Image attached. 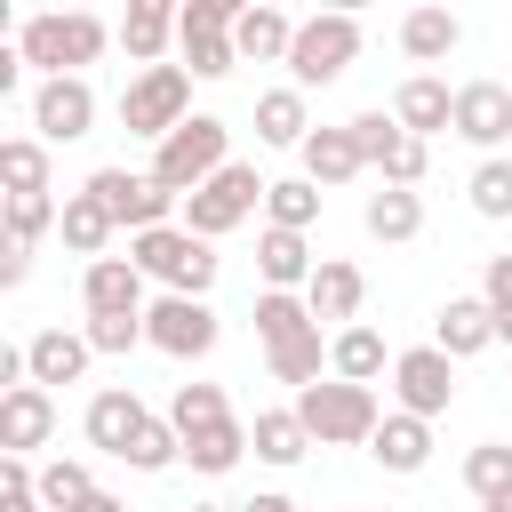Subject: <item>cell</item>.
Returning <instances> with one entry per match:
<instances>
[{
	"mask_svg": "<svg viewBox=\"0 0 512 512\" xmlns=\"http://www.w3.org/2000/svg\"><path fill=\"white\" fill-rule=\"evenodd\" d=\"M112 24L88 16V8H40L16 24V56L40 72V80H88V64L104 56Z\"/></svg>",
	"mask_w": 512,
	"mask_h": 512,
	"instance_id": "cell-1",
	"label": "cell"
},
{
	"mask_svg": "<svg viewBox=\"0 0 512 512\" xmlns=\"http://www.w3.org/2000/svg\"><path fill=\"white\" fill-rule=\"evenodd\" d=\"M296 416H304L312 448H368V440H376V424H384V400H376V384L320 376L312 392H296Z\"/></svg>",
	"mask_w": 512,
	"mask_h": 512,
	"instance_id": "cell-2",
	"label": "cell"
},
{
	"mask_svg": "<svg viewBox=\"0 0 512 512\" xmlns=\"http://www.w3.org/2000/svg\"><path fill=\"white\" fill-rule=\"evenodd\" d=\"M128 264H136L144 280H160V296H208V288H216V240H192L184 224L136 232V240H128Z\"/></svg>",
	"mask_w": 512,
	"mask_h": 512,
	"instance_id": "cell-3",
	"label": "cell"
},
{
	"mask_svg": "<svg viewBox=\"0 0 512 512\" xmlns=\"http://www.w3.org/2000/svg\"><path fill=\"white\" fill-rule=\"evenodd\" d=\"M352 56H360V16L352 8H320V16H304L296 24V48H288V88H336L344 72H352Z\"/></svg>",
	"mask_w": 512,
	"mask_h": 512,
	"instance_id": "cell-4",
	"label": "cell"
},
{
	"mask_svg": "<svg viewBox=\"0 0 512 512\" xmlns=\"http://www.w3.org/2000/svg\"><path fill=\"white\" fill-rule=\"evenodd\" d=\"M216 168H232V128H224L216 112H192L176 136H160V144H152V176H160L176 200H192Z\"/></svg>",
	"mask_w": 512,
	"mask_h": 512,
	"instance_id": "cell-5",
	"label": "cell"
},
{
	"mask_svg": "<svg viewBox=\"0 0 512 512\" xmlns=\"http://www.w3.org/2000/svg\"><path fill=\"white\" fill-rule=\"evenodd\" d=\"M264 192H272V184L256 176V160H232V168H216V176L184 200V216H176V224H184L192 240H224V232H240V224L264 208Z\"/></svg>",
	"mask_w": 512,
	"mask_h": 512,
	"instance_id": "cell-6",
	"label": "cell"
},
{
	"mask_svg": "<svg viewBox=\"0 0 512 512\" xmlns=\"http://www.w3.org/2000/svg\"><path fill=\"white\" fill-rule=\"evenodd\" d=\"M184 120H192V72H184V64H152V72H136V80L120 88V128H128V136L160 144V136H176Z\"/></svg>",
	"mask_w": 512,
	"mask_h": 512,
	"instance_id": "cell-7",
	"label": "cell"
},
{
	"mask_svg": "<svg viewBox=\"0 0 512 512\" xmlns=\"http://www.w3.org/2000/svg\"><path fill=\"white\" fill-rule=\"evenodd\" d=\"M232 24H240V0H184L176 8V56H184L192 80H224L240 64Z\"/></svg>",
	"mask_w": 512,
	"mask_h": 512,
	"instance_id": "cell-8",
	"label": "cell"
},
{
	"mask_svg": "<svg viewBox=\"0 0 512 512\" xmlns=\"http://www.w3.org/2000/svg\"><path fill=\"white\" fill-rule=\"evenodd\" d=\"M88 192L112 208V224H120L128 240H136V232H160V224H176V216H184V200H176L152 168H96V176H88Z\"/></svg>",
	"mask_w": 512,
	"mask_h": 512,
	"instance_id": "cell-9",
	"label": "cell"
},
{
	"mask_svg": "<svg viewBox=\"0 0 512 512\" xmlns=\"http://www.w3.org/2000/svg\"><path fill=\"white\" fill-rule=\"evenodd\" d=\"M216 336L224 328H216L208 296H152V312H144V344L168 352V360H208Z\"/></svg>",
	"mask_w": 512,
	"mask_h": 512,
	"instance_id": "cell-10",
	"label": "cell"
},
{
	"mask_svg": "<svg viewBox=\"0 0 512 512\" xmlns=\"http://www.w3.org/2000/svg\"><path fill=\"white\" fill-rule=\"evenodd\" d=\"M392 400L408 408V416H448V400H456V360L440 352V344H408V352H392Z\"/></svg>",
	"mask_w": 512,
	"mask_h": 512,
	"instance_id": "cell-11",
	"label": "cell"
},
{
	"mask_svg": "<svg viewBox=\"0 0 512 512\" xmlns=\"http://www.w3.org/2000/svg\"><path fill=\"white\" fill-rule=\"evenodd\" d=\"M96 128V88L88 80H40L32 88V136L40 144H80Z\"/></svg>",
	"mask_w": 512,
	"mask_h": 512,
	"instance_id": "cell-12",
	"label": "cell"
},
{
	"mask_svg": "<svg viewBox=\"0 0 512 512\" xmlns=\"http://www.w3.org/2000/svg\"><path fill=\"white\" fill-rule=\"evenodd\" d=\"M80 304H88V320H144V312H152L144 272H136L128 256H96V264L80 272Z\"/></svg>",
	"mask_w": 512,
	"mask_h": 512,
	"instance_id": "cell-13",
	"label": "cell"
},
{
	"mask_svg": "<svg viewBox=\"0 0 512 512\" xmlns=\"http://www.w3.org/2000/svg\"><path fill=\"white\" fill-rule=\"evenodd\" d=\"M448 136H464V144H480L488 160H496V144L512 136V88L504 80H464L456 88V128Z\"/></svg>",
	"mask_w": 512,
	"mask_h": 512,
	"instance_id": "cell-14",
	"label": "cell"
},
{
	"mask_svg": "<svg viewBox=\"0 0 512 512\" xmlns=\"http://www.w3.org/2000/svg\"><path fill=\"white\" fill-rule=\"evenodd\" d=\"M392 120H400L416 144H432L440 128H456V88H448L440 72H408V80L392 88Z\"/></svg>",
	"mask_w": 512,
	"mask_h": 512,
	"instance_id": "cell-15",
	"label": "cell"
},
{
	"mask_svg": "<svg viewBox=\"0 0 512 512\" xmlns=\"http://www.w3.org/2000/svg\"><path fill=\"white\" fill-rule=\"evenodd\" d=\"M88 360H96L88 328H40V336H24V368H32V384H40V392L80 384V376H88Z\"/></svg>",
	"mask_w": 512,
	"mask_h": 512,
	"instance_id": "cell-16",
	"label": "cell"
},
{
	"mask_svg": "<svg viewBox=\"0 0 512 512\" xmlns=\"http://www.w3.org/2000/svg\"><path fill=\"white\" fill-rule=\"evenodd\" d=\"M312 272H320V256H312V240H304V232H280V224H264V232H256V280H264V288L304 296V288H312Z\"/></svg>",
	"mask_w": 512,
	"mask_h": 512,
	"instance_id": "cell-17",
	"label": "cell"
},
{
	"mask_svg": "<svg viewBox=\"0 0 512 512\" xmlns=\"http://www.w3.org/2000/svg\"><path fill=\"white\" fill-rule=\"evenodd\" d=\"M152 424V408L128 392V384H104L96 400H88V416H80V432H88V448H104V456H128V440Z\"/></svg>",
	"mask_w": 512,
	"mask_h": 512,
	"instance_id": "cell-18",
	"label": "cell"
},
{
	"mask_svg": "<svg viewBox=\"0 0 512 512\" xmlns=\"http://www.w3.org/2000/svg\"><path fill=\"white\" fill-rule=\"evenodd\" d=\"M48 432H56V392H40V384L0 392V448H8V456L48 448Z\"/></svg>",
	"mask_w": 512,
	"mask_h": 512,
	"instance_id": "cell-19",
	"label": "cell"
},
{
	"mask_svg": "<svg viewBox=\"0 0 512 512\" xmlns=\"http://www.w3.org/2000/svg\"><path fill=\"white\" fill-rule=\"evenodd\" d=\"M304 304H312V320L352 328V320H360V304H368V272H360V264H344V256H320V272H312Z\"/></svg>",
	"mask_w": 512,
	"mask_h": 512,
	"instance_id": "cell-20",
	"label": "cell"
},
{
	"mask_svg": "<svg viewBox=\"0 0 512 512\" xmlns=\"http://www.w3.org/2000/svg\"><path fill=\"white\" fill-rule=\"evenodd\" d=\"M432 344H440L448 360H472V352H488V344H496V312H488L480 296H448V304H440V320H432Z\"/></svg>",
	"mask_w": 512,
	"mask_h": 512,
	"instance_id": "cell-21",
	"label": "cell"
},
{
	"mask_svg": "<svg viewBox=\"0 0 512 512\" xmlns=\"http://www.w3.org/2000/svg\"><path fill=\"white\" fill-rule=\"evenodd\" d=\"M232 48H240V64H288V48H296V16H280V8H240V24H232Z\"/></svg>",
	"mask_w": 512,
	"mask_h": 512,
	"instance_id": "cell-22",
	"label": "cell"
},
{
	"mask_svg": "<svg viewBox=\"0 0 512 512\" xmlns=\"http://www.w3.org/2000/svg\"><path fill=\"white\" fill-rule=\"evenodd\" d=\"M304 136H312V104H304V88H264L256 96V144H280V152H304Z\"/></svg>",
	"mask_w": 512,
	"mask_h": 512,
	"instance_id": "cell-23",
	"label": "cell"
},
{
	"mask_svg": "<svg viewBox=\"0 0 512 512\" xmlns=\"http://www.w3.org/2000/svg\"><path fill=\"white\" fill-rule=\"evenodd\" d=\"M368 456H376L384 472H424V464H432V424H424V416H408V408H392V416L376 424Z\"/></svg>",
	"mask_w": 512,
	"mask_h": 512,
	"instance_id": "cell-24",
	"label": "cell"
},
{
	"mask_svg": "<svg viewBox=\"0 0 512 512\" xmlns=\"http://www.w3.org/2000/svg\"><path fill=\"white\" fill-rule=\"evenodd\" d=\"M296 160H304V176H312L320 192H336V184H352V176L368 168V160H360V144H352V128H312Z\"/></svg>",
	"mask_w": 512,
	"mask_h": 512,
	"instance_id": "cell-25",
	"label": "cell"
},
{
	"mask_svg": "<svg viewBox=\"0 0 512 512\" xmlns=\"http://www.w3.org/2000/svg\"><path fill=\"white\" fill-rule=\"evenodd\" d=\"M56 232H64V248H72V256H88V264H96V256L112 248V232H120V224H112V208H104V200L80 184V192H64V216H56Z\"/></svg>",
	"mask_w": 512,
	"mask_h": 512,
	"instance_id": "cell-26",
	"label": "cell"
},
{
	"mask_svg": "<svg viewBox=\"0 0 512 512\" xmlns=\"http://www.w3.org/2000/svg\"><path fill=\"white\" fill-rule=\"evenodd\" d=\"M168 40H176V8L168 0H136L128 16H120V48H128V64H160L168 56Z\"/></svg>",
	"mask_w": 512,
	"mask_h": 512,
	"instance_id": "cell-27",
	"label": "cell"
},
{
	"mask_svg": "<svg viewBox=\"0 0 512 512\" xmlns=\"http://www.w3.org/2000/svg\"><path fill=\"white\" fill-rule=\"evenodd\" d=\"M360 224H368V240H384V248H408L416 232H424V192H368V208H360Z\"/></svg>",
	"mask_w": 512,
	"mask_h": 512,
	"instance_id": "cell-28",
	"label": "cell"
},
{
	"mask_svg": "<svg viewBox=\"0 0 512 512\" xmlns=\"http://www.w3.org/2000/svg\"><path fill=\"white\" fill-rule=\"evenodd\" d=\"M392 360H384V336L368 328V320H352V328H336L328 336V376H344V384H376Z\"/></svg>",
	"mask_w": 512,
	"mask_h": 512,
	"instance_id": "cell-29",
	"label": "cell"
},
{
	"mask_svg": "<svg viewBox=\"0 0 512 512\" xmlns=\"http://www.w3.org/2000/svg\"><path fill=\"white\" fill-rule=\"evenodd\" d=\"M248 448L264 456V464H304L312 456V432H304V416L296 408H256V424H248Z\"/></svg>",
	"mask_w": 512,
	"mask_h": 512,
	"instance_id": "cell-30",
	"label": "cell"
},
{
	"mask_svg": "<svg viewBox=\"0 0 512 512\" xmlns=\"http://www.w3.org/2000/svg\"><path fill=\"white\" fill-rule=\"evenodd\" d=\"M456 40H464V24L448 8H408L400 16V56L408 64H440V56H456Z\"/></svg>",
	"mask_w": 512,
	"mask_h": 512,
	"instance_id": "cell-31",
	"label": "cell"
},
{
	"mask_svg": "<svg viewBox=\"0 0 512 512\" xmlns=\"http://www.w3.org/2000/svg\"><path fill=\"white\" fill-rule=\"evenodd\" d=\"M248 456V424L240 416H224V424H200V432H184V464L192 472H208V480H224L232 464Z\"/></svg>",
	"mask_w": 512,
	"mask_h": 512,
	"instance_id": "cell-32",
	"label": "cell"
},
{
	"mask_svg": "<svg viewBox=\"0 0 512 512\" xmlns=\"http://www.w3.org/2000/svg\"><path fill=\"white\" fill-rule=\"evenodd\" d=\"M320 320H312V304L304 296H280V288H256V336H264V352H280V344H296V336H312Z\"/></svg>",
	"mask_w": 512,
	"mask_h": 512,
	"instance_id": "cell-33",
	"label": "cell"
},
{
	"mask_svg": "<svg viewBox=\"0 0 512 512\" xmlns=\"http://www.w3.org/2000/svg\"><path fill=\"white\" fill-rule=\"evenodd\" d=\"M32 488H40V504H48V512H80V504L96 496V472H88L80 456H48V464L32 472Z\"/></svg>",
	"mask_w": 512,
	"mask_h": 512,
	"instance_id": "cell-34",
	"label": "cell"
},
{
	"mask_svg": "<svg viewBox=\"0 0 512 512\" xmlns=\"http://www.w3.org/2000/svg\"><path fill=\"white\" fill-rule=\"evenodd\" d=\"M0 184H8V200L48 192V144H40V136H8V144H0Z\"/></svg>",
	"mask_w": 512,
	"mask_h": 512,
	"instance_id": "cell-35",
	"label": "cell"
},
{
	"mask_svg": "<svg viewBox=\"0 0 512 512\" xmlns=\"http://www.w3.org/2000/svg\"><path fill=\"white\" fill-rule=\"evenodd\" d=\"M264 224H280V232H312V224H320V184H312V176H280V184L264 192Z\"/></svg>",
	"mask_w": 512,
	"mask_h": 512,
	"instance_id": "cell-36",
	"label": "cell"
},
{
	"mask_svg": "<svg viewBox=\"0 0 512 512\" xmlns=\"http://www.w3.org/2000/svg\"><path fill=\"white\" fill-rule=\"evenodd\" d=\"M264 368H272V384H296V392H312V384H320V368H328V336L312 328V336H296V344L264 352Z\"/></svg>",
	"mask_w": 512,
	"mask_h": 512,
	"instance_id": "cell-37",
	"label": "cell"
},
{
	"mask_svg": "<svg viewBox=\"0 0 512 512\" xmlns=\"http://www.w3.org/2000/svg\"><path fill=\"white\" fill-rule=\"evenodd\" d=\"M128 472H168V464H184V432L168 424V416H152L136 440H128V456H120Z\"/></svg>",
	"mask_w": 512,
	"mask_h": 512,
	"instance_id": "cell-38",
	"label": "cell"
},
{
	"mask_svg": "<svg viewBox=\"0 0 512 512\" xmlns=\"http://www.w3.org/2000/svg\"><path fill=\"white\" fill-rule=\"evenodd\" d=\"M224 416H232L224 384H176V400H168V424L176 432H200V424H224Z\"/></svg>",
	"mask_w": 512,
	"mask_h": 512,
	"instance_id": "cell-39",
	"label": "cell"
},
{
	"mask_svg": "<svg viewBox=\"0 0 512 512\" xmlns=\"http://www.w3.org/2000/svg\"><path fill=\"white\" fill-rule=\"evenodd\" d=\"M464 192H472V216H488V224H504V216H512V160H504V152H496V160H480Z\"/></svg>",
	"mask_w": 512,
	"mask_h": 512,
	"instance_id": "cell-40",
	"label": "cell"
},
{
	"mask_svg": "<svg viewBox=\"0 0 512 512\" xmlns=\"http://www.w3.org/2000/svg\"><path fill=\"white\" fill-rule=\"evenodd\" d=\"M464 488H472L480 504H488L496 488H512V448H504V440H480V448L464 456Z\"/></svg>",
	"mask_w": 512,
	"mask_h": 512,
	"instance_id": "cell-41",
	"label": "cell"
},
{
	"mask_svg": "<svg viewBox=\"0 0 512 512\" xmlns=\"http://www.w3.org/2000/svg\"><path fill=\"white\" fill-rule=\"evenodd\" d=\"M344 128H352V144H360V160H368V168H384V160H392V144L408 136L392 112H360V120H344Z\"/></svg>",
	"mask_w": 512,
	"mask_h": 512,
	"instance_id": "cell-42",
	"label": "cell"
},
{
	"mask_svg": "<svg viewBox=\"0 0 512 512\" xmlns=\"http://www.w3.org/2000/svg\"><path fill=\"white\" fill-rule=\"evenodd\" d=\"M56 216H64V200H48V192H32V200H8V240H16V248H32V240H40Z\"/></svg>",
	"mask_w": 512,
	"mask_h": 512,
	"instance_id": "cell-43",
	"label": "cell"
},
{
	"mask_svg": "<svg viewBox=\"0 0 512 512\" xmlns=\"http://www.w3.org/2000/svg\"><path fill=\"white\" fill-rule=\"evenodd\" d=\"M480 304L496 312V344H512V256H488V272H480Z\"/></svg>",
	"mask_w": 512,
	"mask_h": 512,
	"instance_id": "cell-44",
	"label": "cell"
},
{
	"mask_svg": "<svg viewBox=\"0 0 512 512\" xmlns=\"http://www.w3.org/2000/svg\"><path fill=\"white\" fill-rule=\"evenodd\" d=\"M424 168H432V144H416V136H400V144H392V160H384L376 176H384L392 192H416V184H424Z\"/></svg>",
	"mask_w": 512,
	"mask_h": 512,
	"instance_id": "cell-45",
	"label": "cell"
},
{
	"mask_svg": "<svg viewBox=\"0 0 512 512\" xmlns=\"http://www.w3.org/2000/svg\"><path fill=\"white\" fill-rule=\"evenodd\" d=\"M0 512H48V504H40V488H32V464H24V456H8V464H0Z\"/></svg>",
	"mask_w": 512,
	"mask_h": 512,
	"instance_id": "cell-46",
	"label": "cell"
},
{
	"mask_svg": "<svg viewBox=\"0 0 512 512\" xmlns=\"http://www.w3.org/2000/svg\"><path fill=\"white\" fill-rule=\"evenodd\" d=\"M88 344L96 352H136L144 344V320H88Z\"/></svg>",
	"mask_w": 512,
	"mask_h": 512,
	"instance_id": "cell-47",
	"label": "cell"
},
{
	"mask_svg": "<svg viewBox=\"0 0 512 512\" xmlns=\"http://www.w3.org/2000/svg\"><path fill=\"white\" fill-rule=\"evenodd\" d=\"M24 272H32V248L0 240V288H24Z\"/></svg>",
	"mask_w": 512,
	"mask_h": 512,
	"instance_id": "cell-48",
	"label": "cell"
},
{
	"mask_svg": "<svg viewBox=\"0 0 512 512\" xmlns=\"http://www.w3.org/2000/svg\"><path fill=\"white\" fill-rule=\"evenodd\" d=\"M232 512H296V504H288L280 488H256V496H248V504H232Z\"/></svg>",
	"mask_w": 512,
	"mask_h": 512,
	"instance_id": "cell-49",
	"label": "cell"
},
{
	"mask_svg": "<svg viewBox=\"0 0 512 512\" xmlns=\"http://www.w3.org/2000/svg\"><path fill=\"white\" fill-rule=\"evenodd\" d=\"M80 512H128V504H120V496H112V488H96V496H88V504H80Z\"/></svg>",
	"mask_w": 512,
	"mask_h": 512,
	"instance_id": "cell-50",
	"label": "cell"
},
{
	"mask_svg": "<svg viewBox=\"0 0 512 512\" xmlns=\"http://www.w3.org/2000/svg\"><path fill=\"white\" fill-rule=\"evenodd\" d=\"M480 512H512V488H496V496H488V504H480Z\"/></svg>",
	"mask_w": 512,
	"mask_h": 512,
	"instance_id": "cell-51",
	"label": "cell"
},
{
	"mask_svg": "<svg viewBox=\"0 0 512 512\" xmlns=\"http://www.w3.org/2000/svg\"><path fill=\"white\" fill-rule=\"evenodd\" d=\"M192 512H232V504H192Z\"/></svg>",
	"mask_w": 512,
	"mask_h": 512,
	"instance_id": "cell-52",
	"label": "cell"
}]
</instances>
